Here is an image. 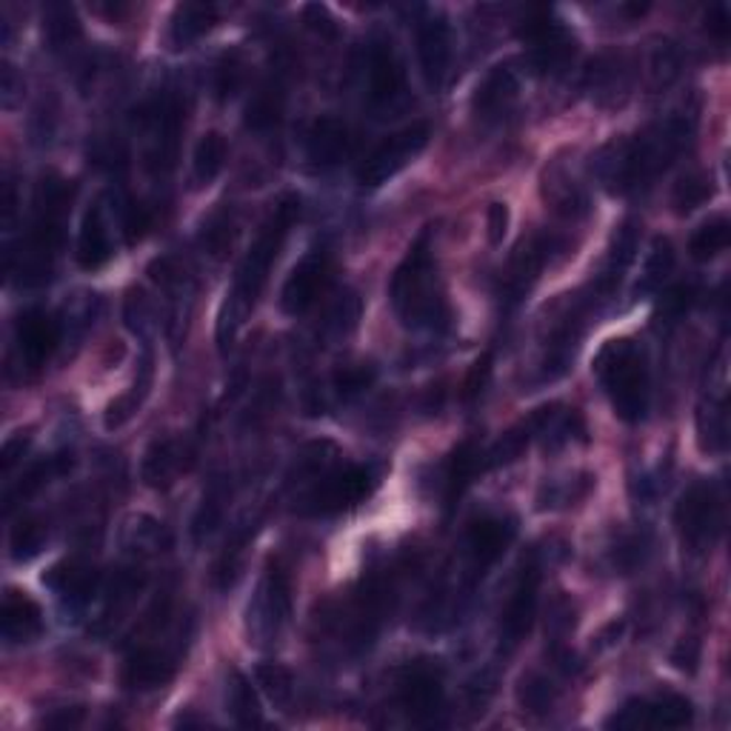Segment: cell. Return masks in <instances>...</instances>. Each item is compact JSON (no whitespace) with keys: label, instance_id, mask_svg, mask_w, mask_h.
Returning <instances> with one entry per match:
<instances>
[{"label":"cell","instance_id":"cell-60","mask_svg":"<svg viewBox=\"0 0 731 731\" xmlns=\"http://www.w3.org/2000/svg\"><path fill=\"white\" fill-rule=\"evenodd\" d=\"M672 663H675L677 668H683V672H695V663H697V643H695V640H686V643H680V646H677V652L672 654Z\"/></svg>","mask_w":731,"mask_h":731},{"label":"cell","instance_id":"cell-49","mask_svg":"<svg viewBox=\"0 0 731 731\" xmlns=\"http://www.w3.org/2000/svg\"><path fill=\"white\" fill-rule=\"evenodd\" d=\"M240 84H243V64H240L238 55H226L218 64V69H215V98L220 103L232 100Z\"/></svg>","mask_w":731,"mask_h":731},{"label":"cell","instance_id":"cell-20","mask_svg":"<svg viewBox=\"0 0 731 731\" xmlns=\"http://www.w3.org/2000/svg\"><path fill=\"white\" fill-rule=\"evenodd\" d=\"M352 138H349V127L340 118H317L312 123L309 134H306V157L317 170H331L338 166L346 155H349Z\"/></svg>","mask_w":731,"mask_h":731},{"label":"cell","instance_id":"cell-10","mask_svg":"<svg viewBox=\"0 0 731 731\" xmlns=\"http://www.w3.org/2000/svg\"><path fill=\"white\" fill-rule=\"evenodd\" d=\"M397 697L415 723H435L444 709V675L429 661L408 663L397 677Z\"/></svg>","mask_w":731,"mask_h":731},{"label":"cell","instance_id":"cell-1","mask_svg":"<svg viewBox=\"0 0 731 731\" xmlns=\"http://www.w3.org/2000/svg\"><path fill=\"white\" fill-rule=\"evenodd\" d=\"M691 134H695V114L677 112L646 132L600 149L594 157V172L605 189L626 195L640 186H648L661 172H666L691 141Z\"/></svg>","mask_w":731,"mask_h":731},{"label":"cell","instance_id":"cell-31","mask_svg":"<svg viewBox=\"0 0 731 731\" xmlns=\"http://www.w3.org/2000/svg\"><path fill=\"white\" fill-rule=\"evenodd\" d=\"M226 706H229V714H232V720L240 725V729L263 725L261 700H258V691L252 689V680H249L243 672H232V677H229Z\"/></svg>","mask_w":731,"mask_h":731},{"label":"cell","instance_id":"cell-62","mask_svg":"<svg viewBox=\"0 0 731 731\" xmlns=\"http://www.w3.org/2000/svg\"><path fill=\"white\" fill-rule=\"evenodd\" d=\"M14 211H18V195H14V186L7 181V186H3V220H7V226L12 223Z\"/></svg>","mask_w":731,"mask_h":731},{"label":"cell","instance_id":"cell-53","mask_svg":"<svg viewBox=\"0 0 731 731\" xmlns=\"http://www.w3.org/2000/svg\"><path fill=\"white\" fill-rule=\"evenodd\" d=\"M509 220H512V215H509L506 204L489 206V211H485V238H489L492 247H500V243H503V238H506L509 232Z\"/></svg>","mask_w":731,"mask_h":731},{"label":"cell","instance_id":"cell-37","mask_svg":"<svg viewBox=\"0 0 731 731\" xmlns=\"http://www.w3.org/2000/svg\"><path fill=\"white\" fill-rule=\"evenodd\" d=\"M283 118V89L281 86H263L254 91V98L247 106V127L254 132H266V129L277 127Z\"/></svg>","mask_w":731,"mask_h":731},{"label":"cell","instance_id":"cell-2","mask_svg":"<svg viewBox=\"0 0 731 731\" xmlns=\"http://www.w3.org/2000/svg\"><path fill=\"white\" fill-rule=\"evenodd\" d=\"M301 218V197L297 195H283L277 200V206L272 209L266 223L261 226V232L254 238V243L249 247L247 258L240 263L238 277H234L232 297L226 301L223 315H220L218 324V340L220 349H226V343L234 338V329L243 324V317L254 309V303L261 297L263 286L269 281V272H272L277 254H281L283 243L288 238V229L295 226V220Z\"/></svg>","mask_w":731,"mask_h":731},{"label":"cell","instance_id":"cell-9","mask_svg":"<svg viewBox=\"0 0 731 731\" xmlns=\"http://www.w3.org/2000/svg\"><path fill=\"white\" fill-rule=\"evenodd\" d=\"M292 614V583L286 571L269 566L266 577L258 586V594L247 609V629L254 643H269L281 634L283 623Z\"/></svg>","mask_w":731,"mask_h":731},{"label":"cell","instance_id":"cell-58","mask_svg":"<svg viewBox=\"0 0 731 731\" xmlns=\"http://www.w3.org/2000/svg\"><path fill=\"white\" fill-rule=\"evenodd\" d=\"M29 444H32V437L23 435V432H18V435H12L3 444V451H0V463H3V474H9V471L14 469V463L18 460H23V455H26Z\"/></svg>","mask_w":731,"mask_h":731},{"label":"cell","instance_id":"cell-14","mask_svg":"<svg viewBox=\"0 0 731 731\" xmlns=\"http://www.w3.org/2000/svg\"><path fill=\"white\" fill-rule=\"evenodd\" d=\"M451 26L444 14L429 12L417 23V57H421L423 78L432 89H440L449 78L451 55H455Z\"/></svg>","mask_w":731,"mask_h":731},{"label":"cell","instance_id":"cell-12","mask_svg":"<svg viewBox=\"0 0 731 731\" xmlns=\"http://www.w3.org/2000/svg\"><path fill=\"white\" fill-rule=\"evenodd\" d=\"M537 591H541V569L528 563L521 571V580L514 586L506 609L500 614V652L512 654L532 632L537 614Z\"/></svg>","mask_w":731,"mask_h":731},{"label":"cell","instance_id":"cell-3","mask_svg":"<svg viewBox=\"0 0 731 731\" xmlns=\"http://www.w3.org/2000/svg\"><path fill=\"white\" fill-rule=\"evenodd\" d=\"M389 301L406 329L444 331L449 326V306L437 277L429 229L408 247L403 263L394 269L389 281Z\"/></svg>","mask_w":731,"mask_h":731},{"label":"cell","instance_id":"cell-24","mask_svg":"<svg viewBox=\"0 0 731 731\" xmlns=\"http://www.w3.org/2000/svg\"><path fill=\"white\" fill-rule=\"evenodd\" d=\"M637 247H640L637 223H634V220L620 223L618 232L612 234V247H609V254H605L603 272H600V277H598L600 295H612L614 288L620 286L623 274L632 269L634 258H637Z\"/></svg>","mask_w":731,"mask_h":731},{"label":"cell","instance_id":"cell-32","mask_svg":"<svg viewBox=\"0 0 731 731\" xmlns=\"http://www.w3.org/2000/svg\"><path fill=\"white\" fill-rule=\"evenodd\" d=\"M483 455L478 451L474 444L457 446V451L449 460V471H446V506H455L460 494L469 489V483L483 471Z\"/></svg>","mask_w":731,"mask_h":731},{"label":"cell","instance_id":"cell-36","mask_svg":"<svg viewBox=\"0 0 731 731\" xmlns=\"http://www.w3.org/2000/svg\"><path fill=\"white\" fill-rule=\"evenodd\" d=\"M729 240H731L729 218H725V215H718V218L706 220V223L700 226L695 234H691L689 252H691V258L700 263L714 261L720 252L729 249Z\"/></svg>","mask_w":731,"mask_h":731},{"label":"cell","instance_id":"cell-30","mask_svg":"<svg viewBox=\"0 0 731 731\" xmlns=\"http://www.w3.org/2000/svg\"><path fill=\"white\" fill-rule=\"evenodd\" d=\"M672 272H675V247H672V240L654 238L646 261H643L640 281L634 283V297L654 295V292L668 281V274Z\"/></svg>","mask_w":731,"mask_h":731},{"label":"cell","instance_id":"cell-21","mask_svg":"<svg viewBox=\"0 0 731 731\" xmlns=\"http://www.w3.org/2000/svg\"><path fill=\"white\" fill-rule=\"evenodd\" d=\"M521 91V80L512 66H494L478 86L474 98H471V109L480 120H494L500 114H506L512 103L517 100Z\"/></svg>","mask_w":731,"mask_h":731},{"label":"cell","instance_id":"cell-27","mask_svg":"<svg viewBox=\"0 0 731 731\" xmlns=\"http://www.w3.org/2000/svg\"><path fill=\"white\" fill-rule=\"evenodd\" d=\"M183 469V449L172 437H155L149 444L146 455L141 463V478L143 483L152 489H166L172 483L177 471Z\"/></svg>","mask_w":731,"mask_h":731},{"label":"cell","instance_id":"cell-11","mask_svg":"<svg viewBox=\"0 0 731 731\" xmlns=\"http://www.w3.org/2000/svg\"><path fill=\"white\" fill-rule=\"evenodd\" d=\"M695 720V706L683 695H661L632 700L609 720L618 729H686Z\"/></svg>","mask_w":731,"mask_h":731},{"label":"cell","instance_id":"cell-39","mask_svg":"<svg viewBox=\"0 0 731 731\" xmlns=\"http://www.w3.org/2000/svg\"><path fill=\"white\" fill-rule=\"evenodd\" d=\"M43 35L52 43V50H64L72 41H78L80 23L75 9L66 7V3H55V7L46 9V14H43Z\"/></svg>","mask_w":731,"mask_h":731},{"label":"cell","instance_id":"cell-22","mask_svg":"<svg viewBox=\"0 0 731 731\" xmlns=\"http://www.w3.org/2000/svg\"><path fill=\"white\" fill-rule=\"evenodd\" d=\"M0 626L9 643H32L43 634V609L23 591L7 589L3 609H0Z\"/></svg>","mask_w":731,"mask_h":731},{"label":"cell","instance_id":"cell-43","mask_svg":"<svg viewBox=\"0 0 731 731\" xmlns=\"http://www.w3.org/2000/svg\"><path fill=\"white\" fill-rule=\"evenodd\" d=\"M247 543H249V526L238 528V532L229 537L223 555H220L218 563H215V586H218V589H232L234 586V580H238L240 575V563H243V552H247Z\"/></svg>","mask_w":731,"mask_h":731},{"label":"cell","instance_id":"cell-61","mask_svg":"<svg viewBox=\"0 0 731 731\" xmlns=\"http://www.w3.org/2000/svg\"><path fill=\"white\" fill-rule=\"evenodd\" d=\"M80 720H84V711L72 709V711H61V714L50 718V720H46V725H61V729H72V725H80Z\"/></svg>","mask_w":731,"mask_h":731},{"label":"cell","instance_id":"cell-54","mask_svg":"<svg viewBox=\"0 0 731 731\" xmlns=\"http://www.w3.org/2000/svg\"><path fill=\"white\" fill-rule=\"evenodd\" d=\"M643 557H646V537L643 535L626 537V541L614 548V566L626 571L634 569L637 563H643Z\"/></svg>","mask_w":731,"mask_h":731},{"label":"cell","instance_id":"cell-46","mask_svg":"<svg viewBox=\"0 0 731 731\" xmlns=\"http://www.w3.org/2000/svg\"><path fill=\"white\" fill-rule=\"evenodd\" d=\"M170 543V535L163 523L152 521V517H134L127 526V546L129 548H141V552H163V546Z\"/></svg>","mask_w":731,"mask_h":731},{"label":"cell","instance_id":"cell-15","mask_svg":"<svg viewBox=\"0 0 731 731\" xmlns=\"http://www.w3.org/2000/svg\"><path fill=\"white\" fill-rule=\"evenodd\" d=\"M43 586L55 591L57 603L64 605L66 612H84L86 605L95 600V594H98L100 575L86 560L72 557V560L55 563L43 575Z\"/></svg>","mask_w":731,"mask_h":731},{"label":"cell","instance_id":"cell-23","mask_svg":"<svg viewBox=\"0 0 731 731\" xmlns=\"http://www.w3.org/2000/svg\"><path fill=\"white\" fill-rule=\"evenodd\" d=\"M175 657L155 646L134 648L123 663V683L129 689H157L175 677Z\"/></svg>","mask_w":731,"mask_h":731},{"label":"cell","instance_id":"cell-17","mask_svg":"<svg viewBox=\"0 0 731 731\" xmlns=\"http://www.w3.org/2000/svg\"><path fill=\"white\" fill-rule=\"evenodd\" d=\"M517 537V523L512 517H480L469 526L466 535V555H469L474 577H483L485 569H492L500 557L506 555Z\"/></svg>","mask_w":731,"mask_h":731},{"label":"cell","instance_id":"cell-52","mask_svg":"<svg viewBox=\"0 0 731 731\" xmlns=\"http://www.w3.org/2000/svg\"><path fill=\"white\" fill-rule=\"evenodd\" d=\"M691 301H695V288L691 286L668 288L661 303V317H666V324H677V320L689 312Z\"/></svg>","mask_w":731,"mask_h":731},{"label":"cell","instance_id":"cell-4","mask_svg":"<svg viewBox=\"0 0 731 731\" xmlns=\"http://www.w3.org/2000/svg\"><path fill=\"white\" fill-rule=\"evenodd\" d=\"M594 374L620 421H646L648 401H652L648 360L634 340L618 338L600 346L594 358Z\"/></svg>","mask_w":731,"mask_h":731},{"label":"cell","instance_id":"cell-13","mask_svg":"<svg viewBox=\"0 0 731 731\" xmlns=\"http://www.w3.org/2000/svg\"><path fill=\"white\" fill-rule=\"evenodd\" d=\"M329 254H326V249H312V252L288 272L286 283H283L281 288V309L292 317L309 312L317 303V297L324 295V288L329 286Z\"/></svg>","mask_w":731,"mask_h":731},{"label":"cell","instance_id":"cell-19","mask_svg":"<svg viewBox=\"0 0 731 731\" xmlns=\"http://www.w3.org/2000/svg\"><path fill=\"white\" fill-rule=\"evenodd\" d=\"M406 72L392 41H374L369 50V100L374 106H389L401 98Z\"/></svg>","mask_w":731,"mask_h":731},{"label":"cell","instance_id":"cell-33","mask_svg":"<svg viewBox=\"0 0 731 731\" xmlns=\"http://www.w3.org/2000/svg\"><path fill=\"white\" fill-rule=\"evenodd\" d=\"M226 157H229V146H226L223 134L206 132L197 141L195 155H192V177H195L197 186H209V183L218 181L226 166Z\"/></svg>","mask_w":731,"mask_h":731},{"label":"cell","instance_id":"cell-44","mask_svg":"<svg viewBox=\"0 0 731 731\" xmlns=\"http://www.w3.org/2000/svg\"><path fill=\"white\" fill-rule=\"evenodd\" d=\"M711 195H714L711 177L700 175V172H691V175L677 181L675 192H672V206H675V211H680V215H689L697 206H703Z\"/></svg>","mask_w":731,"mask_h":731},{"label":"cell","instance_id":"cell-26","mask_svg":"<svg viewBox=\"0 0 731 731\" xmlns=\"http://www.w3.org/2000/svg\"><path fill=\"white\" fill-rule=\"evenodd\" d=\"M218 23V9L211 3H181L172 12L170 21V46L172 50H189L211 26Z\"/></svg>","mask_w":731,"mask_h":731},{"label":"cell","instance_id":"cell-48","mask_svg":"<svg viewBox=\"0 0 731 731\" xmlns=\"http://www.w3.org/2000/svg\"><path fill=\"white\" fill-rule=\"evenodd\" d=\"M374 383V366L372 363H349L335 372V389L340 397H354L366 392Z\"/></svg>","mask_w":731,"mask_h":731},{"label":"cell","instance_id":"cell-35","mask_svg":"<svg viewBox=\"0 0 731 731\" xmlns=\"http://www.w3.org/2000/svg\"><path fill=\"white\" fill-rule=\"evenodd\" d=\"M234 234H238L234 211L229 209V206H223V209L211 211L209 218L204 220V229H200V247H204L206 254H211L215 261H223L226 254L232 252Z\"/></svg>","mask_w":731,"mask_h":731},{"label":"cell","instance_id":"cell-47","mask_svg":"<svg viewBox=\"0 0 731 731\" xmlns=\"http://www.w3.org/2000/svg\"><path fill=\"white\" fill-rule=\"evenodd\" d=\"M220 517H223V494H220V489L215 485L204 498L200 509H197L195 521H192V537H195V543H204L206 537L218 528Z\"/></svg>","mask_w":731,"mask_h":731},{"label":"cell","instance_id":"cell-42","mask_svg":"<svg viewBox=\"0 0 731 731\" xmlns=\"http://www.w3.org/2000/svg\"><path fill=\"white\" fill-rule=\"evenodd\" d=\"M46 546V526H43L37 517H23L18 526L12 528V537H9V548H12V557L18 563H26L32 557H37Z\"/></svg>","mask_w":731,"mask_h":731},{"label":"cell","instance_id":"cell-28","mask_svg":"<svg viewBox=\"0 0 731 731\" xmlns=\"http://www.w3.org/2000/svg\"><path fill=\"white\" fill-rule=\"evenodd\" d=\"M697 440L703 451H725L729 446V406L725 392L709 394V401L697 408Z\"/></svg>","mask_w":731,"mask_h":731},{"label":"cell","instance_id":"cell-59","mask_svg":"<svg viewBox=\"0 0 731 731\" xmlns=\"http://www.w3.org/2000/svg\"><path fill=\"white\" fill-rule=\"evenodd\" d=\"M21 91H23V80L18 78L14 66L3 64V106H7V109H12L14 95H21Z\"/></svg>","mask_w":731,"mask_h":731},{"label":"cell","instance_id":"cell-6","mask_svg":"<svg viewBox=\"0 0 731 731\" xmlns=\"http://www.w3.org/2000/svg\"><path fill=\"white\" fill-rule=\"evenodd\" d=\"M675 526L683 546L700 555L714 546L723 532V503L711 483H695L686 489L675 506Z\"/></svg>","mask_w":731,"mask_h":731},{"label":"cell","instance_id":"cell-29","mask_svg":"<svg viewBox=\"0 0 731 731\" xmlns=\"http://www.w3.org/2000/svg\"><path fill=\"white\" fill-rule=\"evenodd\" d=\"M75 466V457L69 455H55V457H46V460H37V463L29 466L26 471L21 474V480L12 485L7 492V514L12 512L14 503H21V500H29L32 494H37L43 489V485L50 483L52 478H61V474H66V471Z\"/></svg>","mask_w":731,"mask_h":731},{"label":"cell","instance_id":"cell-50","mask_svg":"<svg viewBox=\"0 0 731 731\" xmlns=\"http://www.w3.org/2000/svg\"><path fill=\"white\" fill-rule=\"evenodd\" d=\"M360 317V301L354 295H343L338 303H335V309L329 315V331L335 338H346L349 331L358 326Z\"/></svg>","mask_w":731,"mask_h":731},{"label":"cell","instance_id":"cell-57","mask_svg":"<svg viewBox=\"0 0 731 731\" xmlns=\"http://www.w3.org/2000/svg\"><path fill=\"white\" fill-rule=\"evenodd\" d=\"M706 32L709 37H714L718 43H725L731 35V12L725 3H714V7L706 12Z\"/></svg>","mask_w":731,"mask_h":731},{"label":"cell","instance_id":"cell-5","mask_svg":"<svg viewBox=\"0 0 731 731\" xmlns=\"http://www.w3.org/2000/svg\"><path fill=\"white\" fill-rule=\"evenodd\" d=\"M374 483L378 478L369 466H346V469L326 471L324 478H317L309 492L303 494L297 512L312 514V517H331V514L349 512L372 494Z\"/></svg>","mask_w":731,"mask_h":731},{"label":"cell","instance_id":"cell-56","mask_svg":"<svg viewBox=\"0 0 731 731\" xmlns=\"http://www.w3.org/2000/svg\"><path fill=\"white\" fill-rule=\"evenodd\" d=\"M489 374H492V354H483L478 363L471 366L469 378H466V386H463L466 401H474L478 394H483L485 383H489Z\"/></svg>","mask_w":731,"mask_h":731},{"label":"cell","instance_id":"cell-38","mask_svg":"<svg viewBox=\"0 0 731 731\" xmlns=\"http://www.w3.org/2000/svg\"><path fill=\"white\" fill-rule=\"evenodd\" d=\"M594 485V478H591L589 471L583 474H577V480L566 478V480H552V483H543L541 494H537V509H563L569 506V503H577V500H583L589 494V489Z\"/></svg>","mask_w":731,"mask_h":731},{"label":"cell","instance_id":"cell-51","mask_svg":"<svg viewBox=\"0 0 731 731\" xmlns=\"http://www.w3.org/2000/svg\"><path fill=\"white\" fill-rule=\"evenodd\" d=\"M120 211V226H123V234H127V243H138V240L146 234L149 229V211L134 200H123L118 206Z\"/></svg>","mask_w":731,"mask_h":731},{"label":"cell","instance_id":"cell-7","mask_svg":"<svg viewBox=\"0 0 731 731\" xmlns=\"http://www.w3.org/2000/svg\"><path fill=\"white\" fill-rule=\"evenodd\" d=\"M432 129L429 123H412V127L401 129V132L389 134L386 141L372 149V155L360 163L358 181L360 186L378 189L383 183L392 181L394 175H401L408 163L421 155L423 149L429 146Z\"/></svg>","mask_w":731,"mask_h":731},{"label":"cell","instance_id":"cell-45","mask_svg":"<svg viewBox=\"0 0 731 731\" xmlns=\"http://www.w3.org/2000/svg\"><path fill=\"white\" fill-rule=\"evenodd\" d=\"M517 700L532 714H548V711L555 709L557 695L546 677L532 672V675H523L521 683H517Z\"/></svg>","mask_w":731,"mask_h":731},{"label":"cell","instance_id":"cell-34","mask_svg":"<svg viewBox=\"0 0 731 731\" xmlns=\"http://www.w3.org/2000/svg\"><path fill=\"white\" fill-rule=\"evenodd\" d=\"M543 197H546L552 209L566 215V218H577V215H586L589 211V200H586V192L571 181L566 172L552 170L543 183Z\"/></svg>","mask_w":731,"mask_h":731},{"label":"cell","instance_id":"cell-18","mask_svg":"<svg viewBox=\"0 0 731 731\" xmlns=\"http://www.w3.org/2000/svg\"><path fill=\"white\" fill-rule=\"evenodd\" d=\"M560 249L563 243L555 234H532L528 240H523L517 252H514L512 263H509L506 292L512 295V301H521L528 288L535 286L546 263H552L555 252H560Z\"/></svg>","mask_w":731,"mask_h":731},{"label":"cell","instance_id":"cell-25","mask_svg":"<svg viewBox=\"0 0 731 731\" xmlns=\"http://www.w3.org/2000/svg\"><path fill=\"white\" fill-rule=\"evenodd\" d=\"M75 258L78 266L86 272H95L112 258V240H109V226L103 220V209L100 206H89L84 215L78 232V247H75Z\"/></svg>","mask_w":731,"mask_h":731},{"label":"cell","instance_id":"cell-40","mask_svg":"<svg viewBox=\"0 0 731 731\" xmlns=\"http://www.w3.org/2000/svg\"><path fill=\"white\" fill-rule=\"evenodd\" d=\"M532 440H535V435H532V423L523 421L521 426H514L512 432H506L492 449L485 451L483 466L485 469H498V466L514 463V460L526 451V446L532 444Z\"/></svg>","mask_w":731,"mask_h":731},{"label":"cell","instance_id":"cell-8","mask_svg":"<svg viewBox=\"0 0 731 731\" xmlns=\"http://www.w3.org/2000/svg\"><path fill=\"white\" fill-rule=\"evenodd\" d=\"M521 37L528 43V64L541 75H557L571 64L577 41L563 23L548 12H535L521 26Z\"/></svg>","mask_w":731,"mask_h":731},{"label":"cell","instance_id":"cell-41","mask_svg":"<svg viewBox=\"0 0 731 731\" xmlns=\"http://www.w3.org/2000/svg\"><path fill=\"white\" fill-rule=\"evenodd\" d=\"M254 680L263 689V695L272 700L274 706H286L295 695V677L281 663H261L254 668Z\"/></svg>","mask_w":731,"mask_h":731},{"label":"cell","instance_id":"cell-55","mask_svg":"<svg viewBox=\"0 0 731 731\" xmlns=\"http://www.w3.org/2000/svg\"><path fill=\"white\" fill-rule=\"evenodd\" d=\"M303 23L315 32H320L324 37H335L338 35V21L331 18V12L320 3H309V7H303Z\"/></svg>","mask_w":731,"mask_h":731},{"label":"cell","instance_id":"cell-16","mask_svg":"<svg viewBox=\"0 0 731 731\" xmlns=\"http://www.w3.org/2000/svg\"><path fill=\"white\" fill-rule=\"evenodd\" d=\"M14 343H18V354H21L23 366L37 372L43 366L50 363L52 354L57 352L61 343V324L50 312L43 309H29L18 317L14 326Z\"/></svg>","mask_w":731,"mask_h":731}]
</instances>
